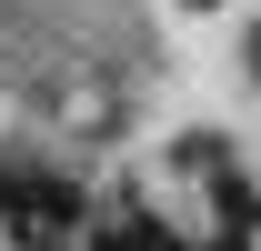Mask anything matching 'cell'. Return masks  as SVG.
<instances>
[{"label": "cell", "mask_w": 261, "mask_h": 251, "mask_svg": "<svg viewBox=\"0 0 261 251\" xmlns=\"http://www.w3.org/2000/svg\"><path fill=\"white\" fill-rule=\"evenodd\" d=\"M201 251H251V231H211V241H201Z\"/></svg>", "instance_id": "cell-1"}, {"label": "cell", "mask_w": 261, "mask_h": 251, "mask_svg": "<svg viewBox=\"0 0 261 251\" xmlns=\"http://www.w3.org/2000/svg\"><path fill=\"white\" fill-rule=\"evenodd\" d=\"M181 10H221V0H181Z\"/></svg>", "instance_id": "cell-2"}, {"label": "cell", "mask_w": 261, "mask_h": 251, "mask_svg": "<svg viewBox=\"0 0 261 251\" xmlns=\"http://www.w3.org/2000/svg\"><path fill=\"white\" fill-rule=\"evenodd\" d=\"M251 70H261V31H251Z\"/></svg>", "instance_id": "cell-3"}]
</instances>
